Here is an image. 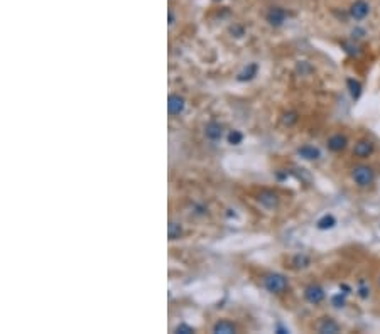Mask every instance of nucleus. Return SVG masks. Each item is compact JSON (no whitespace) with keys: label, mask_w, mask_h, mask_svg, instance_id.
Segmentation results:
<instances>
[{"label":"nucleus","mask_w":380,"mask_h":334,"mask_svg":"<svg viewBox=\"0 0 380 334\" xmlns=\"http://www.w3.org/2000/svg\"><path fill=\"white\" fill-rule=\"evenodd\" d=\"M352 179L358 187H368L375 182V171L370 165H355L352 169Z\"/></svg>","instance_id":"f257e3e1"},{"label":"nucleus","mask_w":380,"mask_h":334,"mask_svg":"<svg viewBox=\"0 0 380 334\" xmlns=\"http://www.w3.org/2000/svg\"><path fill=\"white\" fill-rule=\"evenodd\" d=\"M263 287L271 294H284L289 288V282L281 273H269L263 277Z\"/></svg>","instance_id":"f03ea898"},{"label":"nucleus","mask_w":380,"mask_h":334,"mask_svg":"<svg viewBox=\"0 0 380 334\" xmlns=\"http://www.w3.org/2000/svg\"><path fill=\"white\" fill-rule=\"evenodd\" d=\"M324 297H326V294H324V288L321 285H318V283H309V285L304 288V299L309 302V304H321L324 301Z\"/></svg>","instance_id":"7ed1b4c3"},{"label":"nucleus","mask_w":380,"mask_h":334,"mask_svg":"<svg viewBox=\"0 0 380 334\" xmlns=\"http://www.w3.org/2000/svg\"><path fill=\"white\" fill-rule=\"evenodd\" d=\"M373 150H375L373 142L368 140V139H362V140H358L357 144H355L353 155L358 157V159H368V157L373 154Z\"/></svg>","instance_id":"20e7f679"},{"label":"nucleus","mask_w":380,"mask_h":334,"mask_svg":"<svg viewBox=\"0 0 380 334\" xmlns=\"http://www.w3.org/2000/svg\"><path fill=\"white\" fill-rule=\"evenodd\" d=\"M350 17L355 20H363L370 14V5L365 0H355L348 9Z\"/></svg>","instance_id":"39448f33"},{"label":"nucleus","mask_w":380,"mask_h":334,"mask_svg":"<svg viewBox=\"0 0 380 334\" xmlns=\"http://www.w3.org/2000/svg\"><path fill=\"white\" fill-rule=\"evenodd\" d=\"M257 199H258V202H260V206H263L265 210H276V207L279 206V194L271 189L260 191V194H258Z\"/></svg>","instance_id":"423d86ee"},{"label":"nucleus","mask_w":380,"mask_h":334,"mask_svg":"<svg viewBox=\"0 0 380 334\" xmlns=\"http://www.w3.org/2000/svg\"><path fill=\"white\" fill-rule=\"evenodd\" d=\"M265 19H267L269 24L274 25V27H279V25H282L284 22H286L287 12L282 7H272V9H269Z\"/></svg>","instance_id":"0eeeda50"},{"label":"nucleus","mask_w":380,"mask_h":334,"mask_svg":"<svg viewBox=\"0 0 380 334\" xmlns=\"http://www.w3.org/2000/svg\"><path fill=\"white\" fill-rule=\"evenodd\" d=\"M186 106V101L182 96L179 95H169V98H167V110H169V115L176 116L182 113V110H184Z\"/></svg>","instance_id":"6e6552de"},{"label":"nucleus","mask_w":380,"mask_h":334,"mask_svg":"<svg viewBox=\"0 0 380 334\" xmlns=\"http://www.w3.org/2000/svg\"><path fill=\"white\" fill-rule=\"evenodd\" d=\"M318 332L319 334H338L339 332V324L331 317H323L321 321L318 322Z\"/></svg>","instance_id":"1a4fd4ad"},{"label":"nucleus","mask_w":380,"mask_h":334,"mask_svg":"<svg viewBox=\"0 0 380 334\" xmlns=\"http://www.w3.org/2000/svg\"><path fill=\"white\" fill-rule=\"evenodd\" d=\"M348 145L347 135L343 134H334L328 139V149L331 152H343Z\"/></svg>","instance_id":"9d476101"},{"label":"nucleus","mask_w":380,"mask_h":334,"mask_svg":"<svg viewBox=\"0 0 380 334\" xmlns=\"http://www.w3.org/2000/svg\"><path fill=\"white\" fill-rule=\"evenodd\" d=\"M205 135H206V139H210V140H220L223 135V127L218 123V121H210V123L205 127Z\"/></svg>","instance_id":"9b49d317"},{"label":"nucleus","mask_w":380,"mask_h":334,"mask_svg":"<svg viewBox=\"0 0 380 334\" xmlns=\"http://www.w3.org/2000/svg\"><path fill=\"white\" fill-rule=\"evenodd\" d=\"M297 154L302 157V159L306 160H318L319 157H321V152H319L318 147H313V145H302L297 149Z\"/></svg>","instance_id":"f8f14e48"},{"label":"nucleus","mask_w":380,"mask_h":334,"mask_svg":"<svg viewBox=\"0 0 380 334\" xmlns=\"http://www.w3.org/2000/svg\"><path fill=\"white\" fill-rule=\"evenodd\" d=\"M213 332L216 334H233L237 332V326L230 321H226V319H221V321H218L215 326H213Z\"/></svg>","instance_id":"ddd939ff"},{"label":"nucleus","mask_w":380,"mask_h":334,"mask_svg":"<svg viewBox=\"0 0 380 334\" xmlns=\"http://www.w3.org/2000/svg\"><path fill=\"white\" fill-rule=\"evenodd\" d=\"M347 86H348V90H350V95H352V98L353 100H358L360 95H362V83H360L358 79H355V78H348L347 79Z\"/></svg>","instance_id":"4468645a"},{"label":"nucleus","mask_w":380,"mask_h":334,"mask_svg":"<svg viewBox=\"0 0 380 334\" xmlns=\"http://www.w3.org/2000/svg\"><path fill=\"white\" fill-rule=\"evenodd\" d=\"M181 235H182V226L179 223L171 221L169 226H167V236H169V240H177V238H181Z\"/></svg>","instance_id":"2eb2a0df"},{"label":"nucleus","mask_w":380,"mask_h":334,"mask_svg":"<svg viewBox=\"0 0 380 334\" xmlns=\"http://www.w3.org/2000/svg\"><path fill=\"white\" fill-rule=\"evenodd\" d=\"M334 225H336V220H334L333 215H324L321 220L318 221L319 230H331Z\"/></svg>","instance_id":"dca6fc26"},{"label":"nucleus","mask_w":380,"mask_h":334,"mask_svg":"<svg viewBox=\"0 0 380 334\" xmlns=\"http://www.w3.org/2000/svg\"><path fill=\"white\" fill-rule=\"evenodd\" d=\"M255 74H257V64H248V68H245L240 74H238V81H248V79H252Z\"/></svg>","instance_id":"f3484780"},{"label":"nucleus","mask_w":380,"mask_h":334,"mask_svg":"<svg viewBox=\"0 0 380 334\" xmlns=\"http://www.w3.org/2000/svg\"><path fill=\"white\" fill-rule=\"evenodd\" d=\"M226 140L232 145H240L243 140V134L240 130H230V134L226 135Z\"/></svg>","instance_id":"a211bd4d"},{"label":"nucleus","mask_w":380,"mask_h":334,"mask_svg":"<svg viewBox=\"0 0 380 334\" xmlns=\"http://www.w3.org/2000/svg\"><path fill=\"white\" fill-rule=\"evenodd\" d=\"M297 120H299V116H297L296 111H287V113H284V115H282V123L286 125V127H292V125H296V123H297Z\"/></svg>","instance_id":"6ab92c4d"},{"label":"nucleus","mask_w":380,"mask_h":334,"mask_svg":"<svg viewBox=\"0 0 380 334\" xmlns=\"http://www.w3.org/2000/svg\"><path fill=\"white\" fill-rule=\"evenodd\" d=\"M292 263H294V267H296V268H304V267H308L309 263H311V260H309V257H306V255H297V257H294Z\"/></svg>","instance_id":"aec40b11"},{"label":"nucleus","mask_w":380,"mask_h":334,"mask_svg":"<svg viewBox=\"0 0 380 334\" xmlns=\"http://www.w3.org/2000/svg\"><path fill=\"white\" fill-rule=\"evenodd\" d=\"M331 304L334 307H345V304H347V299H345V294H336V296H333L331 299Z\"/></svg>","instance_id":"412c9836"},{"label":"nucleus","mask_w":380,"mask_h":334,"mask_svg":"<svg viewBox=\"0 0 380 334\" xmlns=\"http://www.w3.org/2000/svg\"><path fill=\"white\" fill-rule=\"evenodd\" d=\"M176 332L177 334H191V332H195V329H193L191 326H187V324H179V326L176 327Z\"/></svg>","instance_id":"4be33fe9"},{"label":"nucleus","mask_w":380,"mask_h":334,"mask_svg":"<svg viewBox=\"0 0 380 334\" xmlns=\"http://www.w3.org/2000/svg\"><path fill=\"white\" fill-rule=\"evenodd\" d=\"M358 296L362 297V299H368V296H370V288L365 285L363 282H360V287H358Z\"/></svg>","instance_id":"5701e85b"},{"label":"nucleus","mask_w":380,"mask_h":334,"mask_svg":"<svg viewBox=\"0 0 380 334\" xmlns=\"http://www.w3.org/2000/svg\"><path fill=\"white\" fill-rule=\"evenodd\" d=\"M343 46L347 48V53H350V54H358V48H357V46H353V44H350V43H343Z\"/></svg>","instance_id":"b1692460"},{"label":"nucleus","mask_w":380,"mask_h":334,"mask_svg":"<svg viewBox=\"0 0 380 334\" xmlns=\"http://www.w3.org/2000/svg\"><path fill=\"white\" fill-rule=\"evenodd\" d=\"M174 20H176V17H174V12H172V9H169V25L174 24Z\"/></svg>","instance_id":"393cba45"},{"label":"nucleus","mask_w":380,"mask_h":334,"mask_svg":"<svg viewBox=\"0 0 380 334\" xmlns=\"http://www.w3.org/2000/svg\"><path fill=\"white\" fill-rule=\"evenodd\" d=\"M377 283H378V287H380V275H378V278H377Z\"/></svg>","instance_id":"a878e982"}]
</instances>
